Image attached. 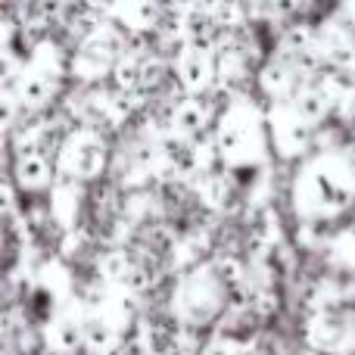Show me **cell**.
<instances>
[{
    "instance_id": "1",
    "label": "cell",
    "mask_w": 355,
    "mask_h": 355,
    "mask_svg": "<svg viewBox=\"0 0 355 355\" xmlns=\"http://www.w3.org/2000/svg\"><path fill=\"white\" fill-rule=\"evenodd\" d=\"M209 75H212V62H209V56L200 53V50H193V53H187L181 60V85L190 87V91L206 85Z\"/></svg>"
}]
</instances>
